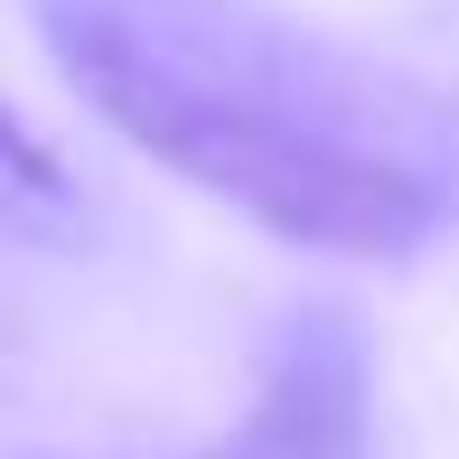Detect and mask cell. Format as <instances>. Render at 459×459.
Listing matches in <instances>:
<instances>
[{"label":"cell","instance_id":"obj_2","mask_svg":"<svg viewBox=\"0 0 459 459\" xmlns=\"http://www.w3.org/2000/svg\"><path fill=\"white\" fill-rule=\"evenodd\" d=\"M366 422H375L366 319L347 300H309L263 347L244 422H225L216 441H197L178 459H366Z\"/></svg>","mask_w":459,"mask_h":459},{"label":"cell","instance_id":"obj_1","mask_svg":"<svg viewBox=\"0 0 459 459\" xmlns=\"http://www.w3.org/2000/svg\"><path fill=\"white\" fill-rule=\"evenodd\" d=\"M66 85L132 151L347 263H403L459 225V103L273 0H29Z\"/></svg>","mask_w":459,"mask_h":459},{"label":"cell","instance_id":"obj_3","mask_svg":"<svg viewBox=\"0 0 459 459\" xmlns=\"http://www.w3.org/2000/svg\"><path fill=\"white\" fill-rule=\"evenodd\" d=\"M56 244H85V197L66 160L0 103V254H56Z\"/></svg>","mask_w":459,"mask_h":459}]
</instances>
